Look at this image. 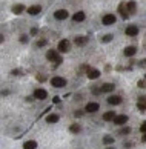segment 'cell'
<instances>
[{"label": "cell", "instance_id": "cell-1", "mask_svg": "<svg viewBox=\"0 0 146 149\" xmlns=\"http://www.w3.org/2000/svg\"><path fill=\"white\" fill-rule=\"evenodd\" d=\"M46 58L49 62H54L55 65H60L62 63V56L59 51H55V49H49V51H46Z\"/></svg>", "mask_w": 146, "mask_h": 149}, {"label": "cell", "instance_id": "cell-2", "mask_svg": "<svg viewBox=\"0 0 146 149\" xmlns=\"http://www.w3.org/2000/svg\"><path fill=\"white\" fill-rule=\"evenodd\" d=\"M69 49H71V42L68 39H62L59 45H57V51L59 52H68Z\"/></svg>", "mask_w": 146, "mask_h": 149}, {"label": "cell", "instance_id": "cell-3", "mask_svg": "<svg viewBox=\"0 0 146 149\" xmlns=\"http://www.w3.org/2000/svg\"><path fill=\"white\" fill-rule=\"evenodd\" d=\"M51 85L54 88H65L66 86V80L63 77H60V75H54V77L51 79Z\"/></svg>", "mask_w": 146, "mask_h": 149}, {"label": "cell", "instance_id": "cell-4", "mask_svg": "<svg viewBox=\"0 0 146 149\" xmlns=\"http://www.w3.org/2000/svg\"><path fill=\"white\" fill-rule=\"evenodd\" d=\"M99 109H100V105L97 102H89V103H86V106H85L86 114H94V112H99Z\"/></svg>", "mask_w": 146, "mask_h": 149}, {"label": "cell", "instance_id": "cell-5", "mask_svg": "<svg viewBox=\"0 0 146 149\" xmlns=\"http://www.w3.org/2000/svg\"><path fill=\"white\" fill-rule=\"evenodd\" d=\"M48 97V91L43 88H35L34 89V98L35 100H45Z\"/></svg>", "mask_w": 146, "mask_h": 149}, {"label": "cell", "instance_id": "cell-6", "mask_svg": "<svg viewBox=\"0 0 146 149\" xmlns=\"http://www.w3.org/2000/svg\"><path fill=\"white\" fill-rule=\"evenodd\" d=\"M116 20H117V17L114 14H105L103 19H101V23H103L105 26H111V25L116 23Z\"/></svg>", "mask_w": 146, "mask_h": 149}, {"label": "cell", "instance_id": "cell-7", "mask_svg": "<svg viewBox=\"0 0 146 149\" xmlns=\"http://www.w3.org/2000/svg\"><path fill=\"white\" fill-rule=\"evenodd\" d=\"M117 11H118V14H120V17L123 20L129 19V12H128V9H126V3H120V5L117 6Z\"/></svg>", "mask_w": 146, "mask_h": 149}, {"label": "cell", "instance_id": "cell-8", "mask_svg": "<svg viewBox=\"0 0 146 149\" xmlns=\"http://www.w3.org/2000/svg\"><path fill=\"white\" fill-rule=\"evenodd\" d=\"M112 123H114V125H117V126H123V125H126V123H128V115H125V114L116 115V117H114V120H112Z\"/></svg>", "mask_w": 146, "mask_h": 149}, {"label": "cell", "instance_id": "cell-9", "mask_svg": "<svg viewBox=\"0 0 146 149\" xmlns=\"http://www.w3.org/2000/svg\"><path fill=\"white\" fill-rule=\"evenodd\" d=\"M125 34L128 35V37H135V35L139 34V28H137L135 25H129V26H126Z\"/></svg>", "mask_w": 146, "mask_h": 149}, {"label": "cell", "instance_id": "cell-10", "mask_svg": "<svg viewBox=\"0 0 146 149\" xmlns=\"http://www.w3.org/2000/svg\"><path fill=\"white\" fill-rule=\"evenodd\" d=\"M54 17H55L57 20H66L69 17V12L66 11V9H57L54 12Z\"/></svg>", "mask_w": 146, "mask_h": 149}, {"label": "cell", "instance_id": "cell-11", "mask_svg": "<svg viewBox=\"0 0 146 149\" xmlns=\"http://www.w3.org/2000/svg\"><path fill=\"white\" fill-rule=\"evenodd\" d=\"M26 12H28L29 16H37V14L42 12V6L40 5H32V6H29L28 9H26Z\"/></svg>", "mask_w": 146, "mask_h": 149}, {"label": "cell", "instance_id": "cell-12", "mask_svg": "<svg viewBox=\"0 0 146 149\" xmlns=\"http://www.w3.org/2000/svg\"><path fill=\"white\" fill-rule=\"evenodd\" d=\"M86 43H88L86 35H77V37L74 39V45H77V46H85Z\"/></svg>", "mask_w": 146, "mask_h": 149}, {"label": "cell", "instance_id": "cell-13", "mask_svg": "<svg viewBox=\"0 0 146 149\" xmlns=\"http://www.w3.org/2000/svg\"><path fill=\"white\" fill-rule=\"evenodd\" d=\"M86 19V14L83 11H77L76 14H72V22H77V23H80Z\"/></svg>", "mask_w": 146, "mask_h": 149}, {"label": "cell", "instance_id": "cell-14", "mask_svg": "<svg viewBox=\"0 0 146 149\" xmlns=\"http://www.w3.org/2000/svg\"><path fill=\"white\" fill-rule=\"evenodd\" d=\"M137 54V48L135 46H126L125 49H123V56L126 57H134Z\"/></svg>", "mask_w": 146, "mask_h": 149}, {"label": "cell", "instance_id": "cell-15", "mask_svg": "<svg viewBox=\"0 0 146 149\" xmlns=\"http://www.w3.org/2000/svg\"><path fill=\"white\" fill-rule=\"evenodd\" d=\"M126 9H128V12H129V16H131V14H135V11H137V3L134 2V0H129V2H126Z\"/></svg>", "mask_w": 146, "mask_h": 149}, {"label": "cell", "instance_id": "cell-16", "mask_svg": "<svg viewBox=\"0 0 146 149\" xmlns=\"http://www.w3.org/2000/svg\"><path fill=\"white\" fill-rule=\"evenodd\" d=\"M23 12H25V5H22V3H17V5L12 6V14L20 16V14H23Z\"/></svg>", "mask_w": 146, "mask_h": 149}, {"label": "cell", "instance_id": "cell-17", "mask_svg": "<svg viewBox=\"0 0 146 149\" xmlns=\"http://www.w3.org/2000/svg\"><path fill=\"white\" fill-rule=\"evenodd\" d=\"M109 103V105H114V106H117V105H120L122 103V97L120 95H111V97H108V100H106Z\"/></svg>", "mask_w": 146, "mask_h": 149}, {"label": "cell", "instance_id": "cell-18", "mask_svg": "<svg viewBox=\"0 0 146 149\" xmlns=\"http://www.w3.org/2000/svg\"><path fill=\"white\" fill-rule=\"evenodd\" d=\"M59 120H60V115L59 114H48L46 115V123H49V125H54Z\"/></svg>", "mask_w": 146, "mask_h": 149}, {"label": "cell", "instance_id": "cell-19", "mask_svg": "<svg viewBox=\"0 0 146 149\" xmlns=\"http://www.w3.org/2000/svg\"><path fill=\"white\" fill-rule=\"evenodd\" d=\"M88 79L89 80H95V79H99L100 77V71L99 69H89V72H88Z\"/></svg>", "mask_w": 146, "mask_h": 149}, {"label": "cell", "instance_id": "cell-20", "mask_svg": "<svg viewBox=\"0 0 146 149\" xmlns=\"http://www.w3.org/2000/svg\"><path fill=\"white\" fill-rule=\"evenodd\" d=\"M100 89H101V92H112L114 89H116V85L114 83H105Z\"/></svg>", "mask_w": 146, "mask_h": 149}, {"label": "cell", "instance_id": "cell-21", "mask_svg": "<svg viewBox=\"0 0 146 149\" xmlns=\"http://www.w3.org/2000/svg\"><path fill=\"white\" fill-rule=\"evenodd\" d=\"M23 149H37V142L35 140H28L23 143Z\"/></svg>", "mask_w": 146, "mask_h": 149}, {"label": "cell", "instance_id": "cell-22", "mask_svg": "<svg viewBox=\"0 0 146 149\" xmlns=\"http://www.w3.org/2000/svg\"><path fill=\"white\" fill-rule=\"evenodd\" d=\"M137 108H139L140 111L146 112V98L145 97H140L139 98V102H137Z\"/></svg>", "mask_w": 146, "mask_h": 149}, {"label": "cell", "instance_id": "cell-23", "mask_svg": "<svg viewBox=\"0 0 146 149\" xmlns=\"http://www.w3.org/2000/svg\"><path fill=\"white\" fill-rule=\"evenodd\" d=\"M116 115H117V114H116L114 111H108V112H105V114H103V120H105V121H112Z\"/></svg>", "mask_w": 146, "mask_h": 149}, {"label": "cell", "instance_id": "cell-24", "mask_svg": "<svg viewBox=\"0 0 146 149\" xmlns=\"http://www.w3.org/2000/svg\"><path fill=\"white\" fill-rule=\"evenodd\" d=\"M69 131H71L72 134H78V132L82 131V128H80L78 125H71V126H69Z\"/></svg>", "mask_w": 146, "mask_h": 149}, {"label": "cell", "instance_id": "cell-25", "mask_svg": "<svg viewBox=\"0 0 146 149\" xmlns=\"http://www.w3.org/2000/svg\"><path fill=\"white\" fill-rule=\"evenodd\" d=\"M103 143L105 144H112L114 143V137H111V135H105V137H103Z\"/></svg>", "mask_w": 146, "mask_h": 149}, {"label": "cell", "instance_id": "cell-26", "mask_svg": "<svg viewBox=\"0 0 146 149\" xmlns=\"http://www.w3.org/2000/svg\"><path fill=\"white\" fill-rule=\"evenodd\" d=\"M114 39V35L112 34H106V35H103V39H101V42L103 43H109L111 40Z\"/></svg>", "mask_w": 146, "mask_h": 149}, {"label": "cell", "instance_id": "cell-27", "mask_svg": "<svg viewBox=\"0 0 146 149\" xmlns=\"http://www.w3.org/2000/svg\"><path fill=\"white\" fill-rule=\"evenodd\" d=\"M129 132H131V129L128 128V126H125V128H122L120 131H118V134H122V135H128Z\"/></svg>", "mask_w": 146, "mask_h": 149}, {"label": "cell", "instance_id": "cell-28", "mask_svg": "<svg viewBox=\"0 0 146 149\" xmlns=\"http://www.w3.org/2000/svg\"><path fill=\"white\" fill-rule=\"evenodd\" d=\"M35 45H37V48H43V46L46 45V40H45V39H42V40H37V43H35Z\"/></svg>", "mask_w": 146, "mask_h": 149}, {"label": "cell", "instance_id": "cell-29", "mask_svg": "<svg viewBox=\"0 0 146 149\" xmlns=\"http://www.w3.org/2000/svg\"><path fill=\"white\" fill-rule=\"evenodd\" d=\"M28 42H29L28 35H20V43H28Z\"/></svg>", "mask_w": 146, "mask_h": 149}, {"label": "cell", "instance_id": "cell-30", "mask_svg": "<svg viewBox=\"0 0 146 149\" xmlns=\"http://www.w3.org/2000/svg\"><path fill=\"white\" fill-rule=\"evenodd\" d=\"M140 131H141V132H143V134L146 132V121H143V123L140 125Z\"/></svg>", "mask_w": 146, "mask_h": 149}, {"label": "cell", "instance_id": "cell-31", "mask_svg": "<svg viewBox=\"0 0 146 149\" xmlns=\"http://www.w3.org/2000/svg\"><path fill=\"white\" fill-rule=\"evenodd\" d=\"M22 74V71L20 69H14V71H11V75H20Z\"/></svg>", "mask_w": 146, "mask_h": 149}, {"label": "cell", "instance_id": "cell-32", "mask_svg": "<svg viewBox=\"0 0 146 149\" xmlns=\"http://www.w3.org/2000/svg\"><path fill=\"white\" fill-rule=\"evenodd\" d=\"M39 28H31V35H37Z\"/></svg>", "mask_w": 146, "mask_h": 149}, {"label": "cell", "instance_id": "cell-33", "mask_svg": "<svg viewBox=\"0 0 146 149\" xmlns=\"http://www.w3.org/2000/svg\"><path fill=\"white\" fill-rule=\"evenodd\" d=\"M52 102H54V103H55V105H59V103L62 102V98H60L59 95H55V97H54V100H52Z\"/></svg>", "mask_w": 146, "mask_h": 149}, {"label": "cell", "instance_id": "cell-34", "mask_svg": "<svg viewBox=\"0 0 146 149\" xmlns=\"http://www.w3.org/2000/svg\"><path fill=\"white\" fill-rule=\"evenodd\" d=\"M8 94H9V91H8V89H5V91H2V95H8Z\"/></svg>", "mask_w": 146, "mask_h": 149}, {"label": "cell", "instance_id": "cell-35", "mask_svg": "<svg viewBox=\"0 0 146 149\" xmlns=\"http://www.w3.org/2000/svg\"><path fill=\"white\" fill-rule=\"evenodd\" d=\"M141 142H143V143H145V142H146V132H145V134H143V137H141Z\"/></svg>", "mask_w": 146, "mask_h": 149}, {"label": "cell", "instance_id": "cell-36", "mask_svg": "<svg viewBox=\"0 0 146 149\" xmlns=\"http://www.w3.org/2000/svg\"><path fill=\"white\" fill-rule=\"evenodd\" d=\"M3 40H5V37H3V34H0V43H3Z\"/></svg>", "mask_w": 146, "mask_h": 149}, {"label": "cell", "instance_id": "cell-37", "mask_svg": "<svg viewBox=\"0 0 146 149\" xmlns=\"http://www.w3.org/2000/svg\"><path fill=\"white\" fill-rule=\"evenodd\" d=\"M106 149H114V148H111V146H109V148H106Z\"/></svg>", "mask_w": 146, "mask_h": 149}, {"label": "cell", "instance_id": "cell-38", "mask_svg": "<svg viewBox=\"0 0 146 149\" xmlns=\"http://www.w3.org/2000/svg\"><path fill=\"white\" fill-rule=\"evenodd\" d=\"M145 77H146V75H145Z\"/></svg>", "mask_w": 146, "mask_h": 149}]
</instances>
